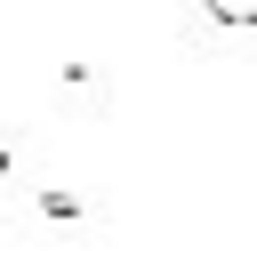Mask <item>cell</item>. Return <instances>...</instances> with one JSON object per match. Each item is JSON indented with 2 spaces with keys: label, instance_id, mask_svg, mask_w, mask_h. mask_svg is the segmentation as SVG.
<instances>
[{
  "label": "cell",
  "instance_id": "2",
  "mask_svg": "<svg viewBox=\"0 0 257 257\" xmlns=\"http://www.w3.org/2000/svg\"><path fill=\"white\" fill-rule=\"evenodd\" d=\"M0 177H8V145H0Z\"/></svg>",
  "mask_w": 257,
  "mask_h": 257
},
{
  "label": "cell",
  "instance_id": "1",
  "mask_svg": "<svg viewBox=\"0 0 257 257\" xmlns=\"http://www.w3.org/2000/svg\"><path fill=\"white\" fill-rule=\"evenodd\" d=\"M40 209H48L56 225H72V217H80V201H72V193H40Z\"/></svg>",
  "mask_w": 257,
  "mask_h": 257
}]
</instances>
